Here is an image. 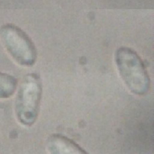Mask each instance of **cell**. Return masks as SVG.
Instances as JSON below:
<instances>
[{
  "instance_id": "cell-1",
  "label": "cell",
  "mask_w": 154,
  "mask_h": 154,
  "mask_svg": "<svg viewBox=\"0 0 154 154\" xmlns=\"http://www.w3.org/2000/svg\"><path fill=\"white\" fill-rule=\"evenodd\" d=\"M114 59L119 75L130 91L137 95L147 93L150 85L149 76L137 53L131 48L120 47L116 50Z\"/></svg>"
},
{
  "instance_id": "cell-2",
  "label": "cell",
  "mask_w": 154,
  "mask_h": 154,
  "mask_svg": "<svg viewBox=\"0 0 154 154\" xmlns=\"http://www.w3.org/2000/svg\"><path fill=\"white\" fill-rule=\"evenodd\" d=\"M42 94L39 76L34 73L26 75L18 88L14 103L17 120L23 125H32L37 119Z\"/></svg>"
},
{
  "instance_id": "cell-3",
  "label": "cell",
  "mask_w": 154,
  "mask_h": 154,
  "mask_svg": "<svg viewBox=\"0 0 154 154\" xmlns=\"http://www.w3.org/2000/svg\"><path fill=\"white\" fill-rule=\"evenodd\" d=\"M0 38L6 51L18 64L32 66L37 57L36 48L28 34L13 23L0 27Z\"/></svg>"
},
{
  "instance_id": "cell-4",
  "label": "cell",
  "mask_w": 154,
  "mask_h": 154,
  "mask_svg": "<svg viewBox=\"0 0 154 154\" xmlns=\"http://www.w3.org/2000/svg\"><path fill=\"white\" fill-rule=\"evenodd\" d=\"M50 154H88L72 140L61 134H52L46 140Z\"/></svg>"
},
{
  "instance_id": "cell-5",
  "label": "cell",
  "mask_w": 154,
  "mask_h": 154,
  "mask_svg": "<svg viewBox=\"0 0 154 154\" xmlns=\"http://www.w3.org/2000/svg\"><path fill=\"white\" fill-rule=\"evenodd\" d=\"M17 79L12 75L0 72V99L11 97L16 90Z\"/></svg>"
}]
</instances>
